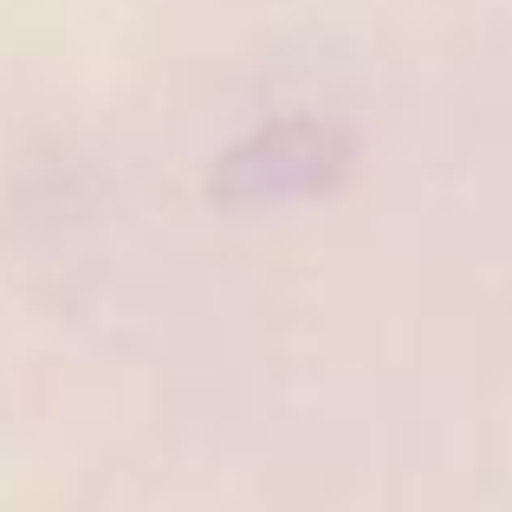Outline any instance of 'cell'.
Listing matches in <instances>:
<instances>
[{"label":"cell","instance_id":"obj_1","mask_svg":"<svg viewBox=\"0 0 512 512\" xmlns=\"http://www.w3.org/2000/svg\"><path fill=\"white\" fill-rule=\"evenodd\" d=\"M350 169V137L318 117H279V124L240 137L214 163V195L221 201H299L338 188Z\"/></svg>","mask_w":512,"mask_h":512}]
</instances>
